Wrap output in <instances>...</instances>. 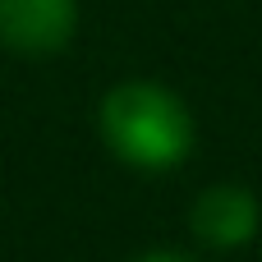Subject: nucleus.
I'll return each instance as SVG.
<instances>
[{"mask_svg": "<svg viewBox=\"0 0 262 262\" xmlns=\"http://www.w3.org/2000/svg\"><path fill=\"white\" fill-rule=\"evenodd\" d=\"M97 124L106 147L138 170H170L193 152V115L184 97L147 78L115 83L97 106Z\"/></svg>", "mask_w": 262, "mask_h": 262, "instance_id": "f257e3e1", "label": "nucleus"}, {"mask_svg": "<svg viewBox=\"0 0 262 262\" xmlns=\"http://www.w3.org/2000/svg\"><path fill=\"white\" fill-rule=\"evenodd\" d=\"M78 32V0H0V46L14 55H55Z\"/></svg>", "mask_w": 262, "mask_h": 262, "instance_id": "f03ea898", "label": "nucleus"}, {"mask_svg": "<svg viewBox=\"0 0 262 262\" xmlns=\"http://www.w3.org/2000/svg\"><path fill=\"white\" fill-rule=\"evenodd\" d=\"M134 262H193L189 253H175V249H157V253H143V258H134Z\"/></svg>", "mask_w": 262, "mask_h": 262, "instance_id": "20e7f679", "label": "nucleus"}, {"mask_svg": "<svg viewBox=\"0 0 262 262\" xmlns=\"http://www.w3.org/2000/svg\"><path fill=\"white\" fill-rule=\"evenodd\" d=\"M262 207L258 198L244 189V184H212L198 193L193 212H189V226L203 244L212 249H239L258 235Z\"/></svg>", "mask_w": 262, "mask_h": 262, "instance_id": "7ed1b4c3", "label": "nucleus"}]
</instances>
